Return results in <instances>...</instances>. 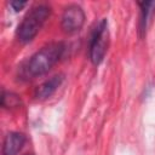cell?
I'll use <instances>...</instances> for the list:
<instances>
[{
	"instance_id": "obj_1",
	"label": "cell",
	"mask_w": 155,
	"mask_h": 155,
	"mask_svg": "<svg viewBox=\"0 0 155 155\" xmlns=\"http://www.w3.org/2000/svg\"><path fill=\"white\" fill-rule=\"evenodd\" d=\"M65 46L63 42H51L40 48L28 62L27 71L30 76L46 74L63 56Z\"/></svg>"
},
{
	"instance_id": "obj_2",
	"label": "cell",
	"mask_w": 155,
	"mask_h": 155,
	"mask_svg": "<svg viewBox=\"0 0 155 155\" xmlns=\"http://www.w3.org/2000/svg\"><path fill=\"white\" fill-rule=\"evenodd\" d=\"M51 15V8L47 5H36L34 6L23 18L17 29V38L21 42H30L40 31L45 22Z\"/></svg>"
},
{
	"instance_id": "obj_3",
	"label": "cell",
	"mask_w": 155,
	"mask_h": 155,
	"mask_svg": "<svg viewBox=\"0 0 155 155\" xmlns=\"http://www.w3.org/2000/svg\"><path fill=\"white\" fill-rule=\"evenodd\" d=\"M108 45H109L108 22L107 19H102L94 28L90 42V59L94 65H98L103 61L108 50Z\"/></svg>"
},
{
	"instance_id": "obj_4",
	"label": "cell",
	"mask_w": 155,
	"mask_h": 155,
	"mask_svg": "<svg viewBox=\"0 0 155 155\" xmlns=\"http://www.w3.org/2000/svg\"><path fill=\"white\" fill-rule=\"evenodd\" d=\"M85 23L84 10L78 5H69L62 15V29L68 34L79 31Z\"/></svg>"
},
{
	"instance_id": "obj_5",
	"label": "cell",
	"mask_w": 155,
	"mask_h": 155,
	"mask_svg": "<svg viewBox=\"0 0 155 155\" xmlns=\"http://www.w3.org/2000/svg\"><path fill=\"white\" fill-rule=\"evenodd\" d=\"M25 143V136L19 132L8 133L2 144V155H17Z\"/></svg>"
},
{
	"instance_id": "obj_6",
	"label": "cell",
	"mask_w": 155,
	"mask_h": 155,
	"mask_svg": "<svg viewBox=\"0 0 155 155\" xmlns=\"http://www.w3.org/2000/svg\"><path fill=\"white\" fill-rule=\"evenodd\" d=\"M63 79L64 78L62 74H57L52 76L51 79L46 80L40 86H38V88L35 90V97L38 99H46L51 97L57 91V88L61 86V84L63 82Z\"/></svg>"
},
{
	"instance_id": "obj_7",
	"label": "cell",
	"mask_w": 155,
	"mask_h": 155,
	"mask_svg": "<svg viewBox=\"0 0 155 155\" xmlns=\"http://www.w3.org/2000/svg\"><path fill=\"white\" fill-rule=\"evenodd\" d=\"M139 6H140V31L145 33L155 13V2L144 1V2H139Z\"/></svg>"
},
{
	"instance_id": "obj_8",
	"label": "cell",
	"mask_w": 155,
	"mask_h": 155,
	"mask_svg": "<svg viewBox=\"0 0 155 155\" xmlns=\"http://www.w3.org/2000/svg\"><path fill=\"white\" fill-rule=\"evenodd\" d=\"M21 98L16 93L12 92H4L1 97V105L4 108H18L21 105Z\"/></svg>"
},
{
	"instance_id": "obj_9",
	"label": "cell",
	"mask_w": 155,
	"mask_h": 155,
	"mask_svg": "<svg viewBox=\"0 0 155 155\" xmlns=\"http://www.w3.org/2000/svg\"><path fill=\"white\" fill-rule=\"evenodd\" d=\"M10 5H11V7H12L15 11H21V10L27 5V2H25V1H11Z\"/></svg>"
},
{
	"instance_id": "obj_10",
	"label": "cell",
	"mask_w": 155,
	"mask_h": 155,
	"mask_svg": "<svg viewBox=\"0 0 155 155\" xmlns=\"http://www.w3.org/2000/svg\"><path fill=\"white\" fill-rule=\"evenodd\" d=\"M25 155H33V154H25Z\"/></svg>"
}]
</instances>
